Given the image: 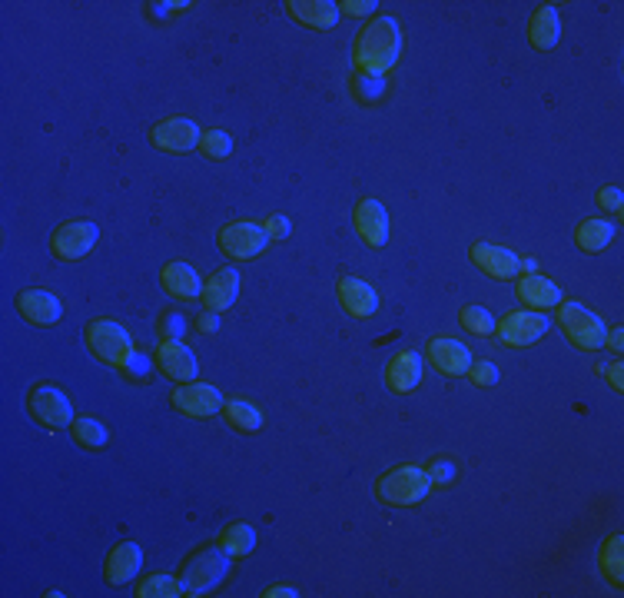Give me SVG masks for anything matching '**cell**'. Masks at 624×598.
<instances>
[{"label":"cell","instance_id":"cell-42","mask_svg":"<svg viewBox=\"0 0 624 598\" xmlns=\"http://www.w3.org/2000/svg\"><path fill=\"white\" fill-rule=\"evenodd\" d=\"M608 383L615 386L618 393L624 389V366H621V363H611V366H608Z\"/></svg>","mask_w":624,"mask_h":598},{"label":"cell","instance_id":"cell-31","mask_svg":"<svg viewBox=\"0 0 624 598\" xmlns=\"http://www.w3.org/2000/svg\"><path fill=\"white\" fill-rule=\"evenodd\" d=\"M352 94H356L359 103L372 107V103H379L382 97H386V80L372 77V74H359L356 70V77H352Z\"/></svg>","mask_w":624,"mask_h":598},{"label":"cell","instance_id":"cell-33","mask_svg":"<svg viewBox=\"0 0 624 598\" xmlns=\"http://www.w3.org/2000/svg\"><path fill=\"white\" fill-rule=\"evenodd\" d=\"M462 326L472 336H492L495 333V316L482 306H465L462 309Z\"/></svg>","mask_w":624,"mask_h":598},{"label":"cell","instance_id":"cell-43","mask_svg":"<svg viewBox=\"0 0 624 598\" xmlns=\"http://www.w3.org/2000/svg\"><path fill=\"white\" fill-rule=\"evenodd\" d=\"M296 598L299 592L296 589H289V585H276V589H266V598Z\"/></svg>","mask_w":624,"mask_h":598},{"label":"cell","instance_id":"cell-7","mask_svg":"<svg viewBox=\"0 0 624 598\" xmlns=\"http://www.w3.org/2000/svg\"><path fill=\"white\" fill-rule=\"evenodd\" d=\"M100 240V226L90 220H67L60 223L54 236H50V253L57 256L60 263H77L83 260Z\"/></svg>","mask_w":624,"mask_h":598},{"label":"cell","instance_id":"cell-20","mask_svg":"<svg viewBox=\"0 0 624 598\" xmlns=\"http://www.w3.org/2000/svg\"><path fill=\"white\" fill-rule=\"evenodd\" d=\"M419 383H422V356L415 349H405V353H399L386 366V386L392 393L405 396L412 389H419Z\"/></svg>","mask_w":624,"mask_h":598},{"label":"cell","instance_id":"cell-1","mask_svg":"<svg viewBox=\"0 0 624 598\" xmlns=\"http://www.w3.org/2000/svg\"><path fill=\"white\" fill-rule=\"evenodd\" d=\"M399 54H402V30L392 17L369 20L356 34V44H352L356 70L372 77H382L386 70H392L399 64Z\"/></svg>","mask_w":624,"mask_h":598},{"label":"cell","instance_id":"cell-35","mask_svg":"<svg viewBox=\"0 0 624 598\" xmlns=\"http://www.w3.org/2000/svg\"><path fill=\"white\" fill-rule=\"evenodd\" d=\"M468 376H472V383L475 386H495L498 379H502V373H498V366L495 363H472L468 366Z\"/></svg>","mask_w":624,"mask_h":598},{"label":"cell","instance_id":"cell-34","mask_svg":"<svg viewBox=\"0 0 624 598\" xmlns=\"http://www.w3.org/2000/svg\"><path fill=\"white\" fill-rule=\"evenodd\" d=\"M186 329H190V323H186V316L180 313V309H166V313H160V336L163 339H183Z\"/></svg>","mask_w":624,"mask_h":598},{"label":"cell","instance_id":"cell-37","mask_svg":"<svg viewBox=\"0 0 624 598\" xmlns=\"http://www.w3.org/2000/svg\"><path fill=\"white\" fill-rule=\"evenodd\" d=\"M263 230H266L269 240H286V236L293 233V223H289V216H283V213H273V216H266Z\"/></svg>","mask_w":624,"mask_h":598},{"label":"cell","instance_id":"cell-17","mask_svg":"<svg viewBox=\"0 0 624 598\" xmlns=\"http://www.w3.org/2000/svg\"><path fill=\"white\" fill-rule=\"evenodd\" d=\"M143 565V549L137 542H120L113 545V552L107 555V562H103V579L110 585H127L130 579H137Z\"/></svg>","mask_w":624,"mask_h":598},{"label":"cell","instance_id":"cell-6","mask_svg":"<svg viewBox=\"0 0 624 598\" xmlns=\"http://www.w3.org/2000/svg\"><path fill=\"white\" fill-rule=\"evenodd\" d=\"M27 409L40 426L47 429H70L74 426V402L67 399L64 389L50 386V383H37L27 393Z\"/></svg>","mask_w":624,"mask_h":598},{"label":"cell","instance_id":"cell-21","mask_svg":"<svg viewBox=\"0 0 624 598\" xmlns=\"http://www.w3.org/2000/svg\"><path fill=\"white\" fill-rule=\"evenodd\" d=\"M286 10L289 17L312 30H329L339 24V4L332 0H289Z\"/></svg>","mask_w":624,"mask_h":598},{"label":"cell","instance_id":"cell-28","mask_svg":"<svg viewBox=\"0 0 624 598\" xmlns=\"http://www.w3.org/2000/svg\"><path fill=\"white\" fill-rule=\"evenodd\" d=\"M70 436H74V442L77 446H83V449H103L110 442V432H107V426H103L100 419H93V416H80V419H74V426H70Z\"/></svg>","mask_w":624,"mask_h":598},{"label":"cell","instance_id":"cell-12","mask_svg":"<svg viewBox=\"0 0 624 598\" xmlns=\"http://www.w3.org/2000/svg\"><path fill=\"white\" fill-rule=\"evenodd\" d=\"M200 137H203L200 127L186 117H166L150 130V143L166 153H190L200 147Z\"/></svg>","mask_w":624,"mask_h":598},{"label":"cell","instance_id":"cell-14","mask_svg":"<svg viewBox=\"0 0 624 598\" xmlns=\"http://www.w3.org/2000/svg\"><path fill=\"white\" fill-rule=\"evenodd\" d=\"M425 356H429V363L439 369L442 376H465L468 366H472L468 346L452 336H435L432 343L425 346Z\"/></svg>","mask_w":624,"mask_h":598},{"label":"cell","instance_id":"cell-29","mask_svg":"<svg viewBox=\"0 0 624 598\" xmlns=\"http://www.w3.org/2000/svg\"><path fill=\"white\" fill-rule=\"evenodd\" d=\"M624 542H621V535H611V539L601 545V572L608 575V582L615 585V589H621L624 585Z\"/></svg>","mask_w":624,"mask_h":598},{"label":"cell","instance_id":"cell-24","mask_svg":"<svg viewBox=\"0 0 624 598\" xmlns=\"http://www.w3.org/2000/svg\"><path fill=\"white\" fill-rule=\"evenodd\" d=\"M518 299L532 309H551L561 303V290L551 280H545V276L532 273L525 280H518Z\"/></svg>","mask_w":624,"mask_h":598},{"label":"cell","instance_id":"cell-13","mask_svg":"<svg viewBox=\"0 0 624 598\" xmlns=\"http://www.w3.org/2000/svg\"><path fill=\"white\" fill-rule=\"evenodd\" d=\"M468 260L485 276H492V280H515L518 270H522V260L508 246H495V243H475L468 250Z\"/></svg>","mask_w":624,"mask_h":598},{"label":"cell","instance_id":"cell-11","mask_svg":"<svg viewBox=\"0 0 624 598\" xmlns=\"http://www.w3.org/2000/svg\"><path fill=\"white\" fill-rule=\"evenodd\" d=\"M269 236L259 223H249V220H239V223H230L220 230V250L226 256H233V260H253L266 250Z\"/></svg>","mask_w":624,"mask_h":598},{"label":"cell","instance_id":"cell-32","mask_svg":"<svg viewBox=\"0 0 624 598\" xmlns=\"http://www.w3.org/2000/svg\"><path fill=\"white\" fill-rule=\"evenodd\" d=\"M196 150H200L206 160H226L233 153V137L226 130H206Z\"/></svg>","mask_w":624,"mask_h":598},{"label":"cell","instance_id":"cell-4","mask_svg":"<svg viewBox=\"0 0 624 598\" xmlns=\"http://www.w3.org/2000/svg\"><path fill=\"white\" fill-rule=\"evenodd\" d=\"M87 346L100 363H107L113 369H123L133 356H137L130 329L117 323V319H93V323L87 326Z\"/></svg>","mask_w":624,"mask_h":598},{"label":"cell","instance_id":"cell-9","mask_svg":"<svg viewBox=\"0 0 624 598\" xmlns=\"http://www.w3.org/2000/svg\"><path fill=\"white\" fill-rule=\"evenodd\" d=\"M153 359H156V369H160V373H163L166 379H173L176 386L193 383L196 373H200L196 353L183 343V339H163V343L156 346Z\"/></svg>","mask_w":624,"mask_h":598},{"label":"cell","instance_id":"cell-8","mask_svg":"<svg viewBox=\"0 0 624 598\" xmlns=\"http://www.w3.org/2000/svg\"><path fill=\"white\" fill-rule=\"evenodd\" d=\"M551 329V319L538 309H515L502 323H495V333L505 346H532Z\"/></svg>","mask_w":624,"mask_h":598},{"label":"cell","instance_id":"cell-27","mask_svg":"<svg viewBox=\"0 0 624 598\" xmlns=\"http://www.w3.org/2000/svg\"><path fill=\"white\" fill-rule=\"evenodd\" d=\"M216 545L230 552L233 559H243V555H249L256 549V529H253V525H246V522H233V525H226V529L220 532Z\"/></svg>","mask_w":624,"mask_h":598},{"label":"cell","instance_id":"cell-2","mask_svg":"<svg viewBox=\"0 0 624 598\" xmlns=\"http://www.w3.org/2000/svg\"><path fill=\"white\" fill-rule=\"evenodd\" d=\"M230 569H233V555L226 549H220V545L196 549L180 569L183 595H210L216 585L230 575Z\"/></svg>","mask_w":624,"mask_h":598},{"label":"cell","instance_id":"cell-22","mask_svg":"<svg viewBox=\"0 0 624 598\" xmlns=\"http://www.w3.org/2000/svg\"><path fill=\"white\" fill-rule=\"evenodd\" d=\"M160 280H163V290L176 299H200L203 296V280L190 263H166Z\"/></svg>","mask_w":624,"mask_h":598},{"label":"cell","instance_id":"cell-26","mask_svg":"<svg viewBox=\"0 0 624 598\" xmlns=\"http://www.w3.org/2000/svg\"><path fill=\"white\" fill-rule=\"evenodd\" d=\"M223 416L236 432H259L263 429V412L246 399H226L223 402Z\"/></svg>","mask_w":624,"mask_h":598},{"label":"cell","instance_id":"cell-38","mask_svg":"<svg viewBox=\"0 0 624 598\" xmlns=\"http://www.w3.org/2000/svg\"><path fill=\"white\" fill-rule=\"evenodd\" d=\"M120 373L127 376V379H133V383H147V373H150V356H147V353H137V356L130 359L127 366L120 369Z\"/></svg>","mask_w":624,"mask_h":598},{"label":"cell","instance_id":"cell-36","mask_svg":"<svg viewBox=\"0 0 624 598\" xmlns=\"http://www.w3.org/2000/svg\"><path fill=\"white\" fill-rule=\"evenodd\" d=\"M425 472H429V479H432V489L449 486V482L455 479V466H452V459H435V462H432V469H425Z\"/></svg>","mask_w":624,"mask_h":598},{"label":"cell","instance_id":"cell-40","mask_svg":"<svg viewBox=\"0 0 624 598\" xmlns=\"http://www.w3.org/2000/svg\"><path fill=\"white\" fill-rule=\"evenodd\" d=\"M376 7H379L376 0H366V4H362V0H346V4H339V14L366 17V14H372V10H376Z\"/></svg>","mask_w":624,"mask_h":598},{"label":"cell","instance_id":"cell-18","mask_svg":"<svg viewBox=\"0 0 624 598\" xmlns=\"http://www.w3.org/2000/svg\"><path fill=\"white\" fill-rule=\"evenodd\" d=\"M200 299H203V306L210 309V313H223V309H230L239 299V273L233 270V266L216 270L210 280H206Z\"/></svg>","mask_w":624,"mask_h":598},{"label":"cell","instance_id":"cell-19","mask_svg":"<svg viewBox=\"0 0 624 598\" xmlns=\"http://www.w3.org/2000/svg\"><path fill=\"white\" fill-rule=\"evenodd\" d=\"M356 230L369 246H386L389 240V213L379 200L356 203Z\"/></svg>","mask_w":624,"mask_h":598},{"label":"cell","instance_id":"cell-16","mask_svg":"<svg viewBox=\"0 0 624 598\" xmlns=\"http://www.w3.org/2000/svg\"><path fill=\"white\" fill-rule=\"evenodd\" d=\"M336 293H339V303L346 306L349 316L356 319H369L379 313V293L372 290L366 280H356V276H342L336 283Z\"/></svg>","mask_w":624,"mask_h":598},{"label":"cell","instance_id":"cell-3","mask_svg":"<svg viewBox=\"0 0 624 598\" xmlns=\"http://www.w3.org/2000/svg\"><path fill=\"white\" fill-rule=\"evenodd\" d=\"M432 492V479L422 466H399L386 472L376 482V496L382 505H392V509H409V505H419L429 499Z\"/></svg>","mask_w":624,"mask_h":598},{"label":"cell","instance_id":"cell-39","mask_svg":"<svg viewBox=\"0 0 624 598\" xmlns=\"http://www.w3.org/2000/svg\"><path fill=\"white\" fill-rule=\"evenodd\" d=\"M598 203H601V210H608V213H621V190L618 187H601L598 190Z\"/></svg>","mask_w":624,"mask_h":598},{"label":"cell","instance_id":"cell-25","mask_svg":"<svg viewBox=\"0 0 624 598\" xmlns=\"http://www.w3.org/2000/svg\"><path fill=\"white\" fill-rule=\"evenodd\" d=\"M615 240V223L605 220V216H591V220H581L575 230V243L585 253H601L608 250V243Z\"/></svg>","mask_w":624,"mask_h":598},{"label":"cell","instance_id":"cell-15","mask_svg":"<svg viewBox=\"0 0 624 598\" xmlns=\"http://www.w3.org/2000/svg\"><path fill=\"white\" fill-rule=\"evenodd\" d=\"M17 313L27 319L30 326H54L64 316V303L47 293V290H24L17 293Z\"/></svg>","mask_w":624,"mask_h":598},{"label":"cell","instance_id":"cell-23","mask_svg":"<svg viewBox=\"0 0 624 598\" xmlns=\"http://www.w3.org/2000/svg\"><path fill=\"white\" fill-rule=\"evenodd\" d=\"M528 40H532V47L538 50H551L561 40V20H558V10L551 4H542L528 20Z\"/></svg>","mask_w":624,"mask_h":598},{"label":"cell","instance_id":"cell-41","mask_svg":"<svg viewBox=\"0 0 624 598\" xmlns=\"http://www.w3.org/2000/svg\"><path fill=\"white\" fill-rule=\"evenodd\" d=\"M196 329H200L203 336H213L216 329H220V316H216V313H210V309H203V313H200V319H196Z\"/></svg>","mask_w":624,"mask_h":598},{"label":"cell","instance_id":"cell-10","mask_svg":"<svg viewBox=\"0 0 624 598\" xmlns=\"http://www.w3.org/2000/svg\"><path fill=\"white\" fill-rule=\"evenodd\" d=\"M173 409L183 412V416L190 419H210L216 412H223V393L216 386H206V383H183L173 389Z\"/></svg>","mask_w":624,"mask_h":598},{"label":"cell","instance_id":"cell-30","mask_svg":"<svg viewBox=\"0 0 624 598\" xmlns=\"http://www.w3.org/2000/svg\"><path fill=\"white\" fill-rule=\"evenodd\" d=\"M137 595L140 598H180L183 582H180V575H150V579L140 582Z\"/></svg>","mask_w":624,"mask_h":598},{"label":"cell","instance_id":"cell-5","mask_svg":"<svg viewBox=\"0 0 624 598\" xmlns=\"http://www.w3.org/2000/svg\"><path fill=\"white\" fill-rule=\"evenodd\" d=\"M555 326L565 333L571 346L588 349V353H595V349L605 346V336H608L605 319H601L598 313H591V309L581 303H558Z\"/></svg>","mask_w":624,"mask_h":598}]
</instances>
